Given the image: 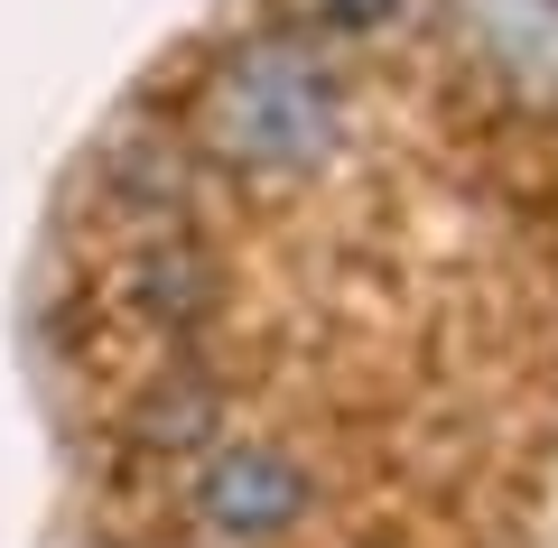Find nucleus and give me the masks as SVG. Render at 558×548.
I'll use <instances>...</instances> for the list:
<instances>
[{
  "label": "nucleus",
  "mask_w": 558,
  "mask_h": 548,
  "mask_svg": "<svg viewBox=\"0 0 558 548\" xmlns=\"http://www.w3.org/2000/svg\"><path fill=\"white\" fill-rule=\"evenodd\" d=\"M205 158L233 176H317L344 149V84L307 38H242L205 84Z\"/></svg>",
  "instance_id": "1"
},
{
  "label": "nucleus",
  "mask_w": 558,
  "mask_h": 548,
  "mask_svg": "<svg viewBox=\"0 0 558 548\" xmlns=\"http://www.w3.org/2000/svg\"><path fill=\"white\" fill-rule=\"evenodd\" d=\"M196 521L242 539V548L279 539V529L307 521V465L279 447H215L196 465Z\"/></svg>",
  "instance_id": "2"
},
{
  "label": "nucleus",
  "mask_w": 558,
  "mask_h": 548,
  "mask_svg": "<svg viewBox=\"0 0 558 548\" xmlns=\"http://www.w3.org/2000/svg\"><path fill=\"white\" fill-rule=\"evenodd\" d=\"M447 28L494 84L558 112V0H447Z\"/></svg>",
  "instance_id": "3"
},
{
  "label": "nucleus",
  "mask_w": 558,
  "mask_h": 548,
  "mask_svg": "<svg viewBox=\"0 0 558 548\" xmlns=\"http://www.w3.org/2000/svg\"><path fill=\"white\" fill-rule=\"evenodd\" d=\"M400 10L410 0H307V20L336 28V38H381V28H400Z\"/></svg>",
  "instance_id": "4"
}]
</instances>
